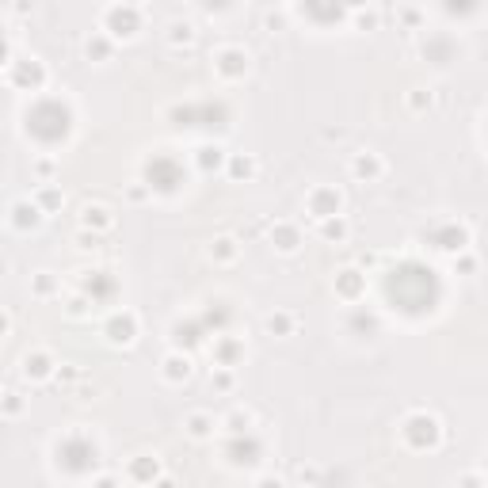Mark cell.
<instances>
[{"label": "cell", "mask_w": 488, "mask_h": 488, "mask_svg": "<svg viewBox=\"0 0 488 488\" xmlns=\"http://www.w3.org/2000/svg\"><path fill=\"white\" fill-rule=\"evenodd\" d=\"M134 336H137V317L134 313H115V317L107 320V339L111 344H130Z\"/></svg>", "instance_id": "ba28073f"}, {"label": "cell", "mask_w": 488, "mask_h": 488, "mask_svg": "<svg viewBox=\"0 0 488 488\" xmlns=\"http://www.w3.org/2000/svg\"><path fill=\"white\" fill-rule=\"evenodd\" d=\"M107 42H103V39H88V57H107Z\"/></svg>", "instance_id": "603a6c76"}, {"label": "cell", "mask_w": 488, "mask_h": 488, "mask_svg": "<svg viewBox=\"0 0 488 488\" xmlns=\"http://www.w3.org/2000/svg\"><path fill=\"white\" fill-rule=\"evenodd\" d=\"M42 203H46V206H57V203H61L57 191H46V195H42Z\"/></svg>", "instance_id": "f546056e"}, {"label": "cell", "mask_w": 488, "mask_h": 488, "mask_svg": "<svg viewBox=\"0 0 488 488\" xmlns=\"http://www.w3.org/2000/svg\"><path fill=\"white\" fill-rule=\"evenodd\" d=\"M359 271H344L339 275V290H344V298H355V294H359Z\"/></svg>", "instance_id": "e0dca14e"}, {"label": "cell", "mask_w": 488, "mask_h": 488, "mask_svg": "<svg viewBox=\"0 0 488 488\" xmlns=\"http://www.w3.org/2000/svg\"><path fill=\"white\" fill-rule=\"evenodd\" d=\"M355 172H359V176H378V172H381V164L374 161L370 153H366V156H359V161H355Z\"/></svg>", "instance_id": "d6986e66"}, {"label": "cell", "mask_w": 488, "mask_h": 488, "mask_svg": "<svg viewBox=\"0 0 488 488\" xmlns=\"http://www.w3.org/2000/svg\"><path fill=\"white\" fill-rule=\"evenodd\" d=\"M12 214H15V225H20V229H27V225L34 229V225L42 222V214H39V206H34V203H15Z\"/></svg>", "instance_id": "8fae6325"}, {"label": "cell", "mask_w": 488, "mask_h": 488, "mask_svg": "<svg viewBox=\"0 0 488 488\" xmlns=\"http://www.w3.org/2000/svg\"><path fill=\"white\" fill-rule=\"evenodd\" d=\"M259 488H283V481H278V477H264V481H259Z\"/></svg>", "instance_id": "f1b7e54d"}, {"label": "cell", "mask_w": 488, "mask_h": 488, "mask_svg": "<svg viewBox=\"0 0 488 488\" xmlns=\"http://www.w3.org/2000/svg\"><path fill=\"white\" fill-rule=\"evenodd\" d=\"M23 130H27L39 145H57V142H65L69 130H73V111H69L61 100H39L27 111Z\"/></svg>", "instance_id": "7a4b0ae2"}, {"label": "cell", "mask_w": 488, "mask_h": 488, "mask_svg": "<svg viewBox=\"0 0 488 488\" xmlns=\"http://www.w3.org/2000/svg\"><path fill=\"white\" fill-rule=\"evenodd\" d=\"M84 290L92 294V301H107L111 294H115V278H111L107 271H92V278L84 283Z\"/></svg>", "instance_id": "30bf717a"}, {"label": "cell", "mask_w": 488, "mask_h": 488, "mask_svg": "<svg viewBox=\"0 0 488 488\" xmlns=\"http://www.w3.org/2000/svg\"><path fill=\"white\" fill-rule=\"evenodd\" d=\"M271 240H275L283 252H294V248H298V229H290V225H278V229H271Z\"/></svg>", "instance_id": "4fadbf2b"}, {"label": "cell", "mask_w": 488, "mask_h": 488, "mask_svg": "<svg viewBox=\"0 0 488 488\" xmlns=\"http://www.w3.org/2000/svg\"><path fill=\"white\" fill-rule=\"evenodd\" d=\"M103 23H107V31L115 34V39H130V34L142 27V12L130 8V4H115V8H107Z\"/></svg>", "instance_id": "5b68a950"}, {"label": "cell", "mask_w": 488, "mask_h": 488, "mask_svg": "<svg viewBox=\"0 0 488 488\" xmlns=\"http://www.w3.org/2000/svg\"><path fill=\"white\" fill-rule=\"evenodd\" d=\"M233 355H237V344H222V366H229Z\"/></svg>", "instance_id": "4316f807"}, {"label": "cell", "mask_w": 488, "mask_h": 488, "mask_svg": "<svg viewBox=\"0 0 488 488\" xmlns=\"http://www.w3.org/2000/svg\"><path fill=\"white\" fill-rule=\"evenodd\" d=\"M309 214H313V217H320V222L336 217V214H339V191H332V187H317V191L309 195Z\"/></svg>", "instance_id": "52a82bcc"}, {"label": "cell", "mask_w": 488, "mask_h": 488, "mask_svg": "<svg viewBox=\"0 0 488 488\" xmlns=\"http://www.w3.org/2000/svg\"><path fill=\"white\" fill-rule=\"evenodd\" d=\"M130 473H134L137 481H153V477H156V458H149V454L134 458V466H130Z\"/></svg>", "instance_id": "5bb4252c"}, {"label": "cell", "mask_w": 488, "mask_h": 488, "mask_svg": "<svg viewBox=\"0 0 488 488\" xmlns=\"http://www.w3.org/2000/svg\"><path fill=\"white\" fill-rule=\"evenodd\" d=\"M217 69H222L225 76H244V73H248V54L237 50V46L222 50V54H217Z\"/></svg>", "instance_id": "9c48e42d"}, {"label": "cell", "mask_w": 488, "mask_h": 488, "mask_svg": "<svg viewBox=\"0 0 488 488\" xmlns=\"http://www.w3.org/2000/svg\"><path fill=\"white\" fill-rule=\"evenodd\" d=\"M57 466L65 473H88V469L100 466V447L84 435H65L57 442Z\"/></svg>", "instance_id": "3957f363"}, {"label": "cell", "mask_w": 488, "mask_h": 488, "mask_svg": "<svg viewBox=\"0 0 488 488\" xmlns=\"http://www.w3.org/2000/svg\"><path fill=\"white\" fill-rule=\"evenodd\" d=\"M225 454H229L233 466H256L259 454H264V447H259V439L252 431H244V439L237 435V439L229 442V450H225Z\"/></svg>", "instance_id": "8992f818"}, {"label": "cell", "mask_w": 488, "mask_h": 488, "mask_svg": "<svg viewBox=\"0 0 488 488\" xmlns=\"http://www.w3.org/2000/svg\"><path fill=\"white\" fill-rule=\"evenodd\" d=\"M386 298L393 301V309H405V313L435 309V301H439L435 271L431 267H420V264L397 267V271H389V278H386Z\"/></svg>", "instance_id": "6da1fadb"}, {"label": "cell", "mask_w": 488, "mask_h": 488, "mask_svg": "<svg viewBox=\"0 0 488 488\" xmlns=\"http://www.w3.org/2000/svg\"><path fill=\"white\" fill-rule=\"evenodd\" d=\"M84 225H111V214L103 206H88L84 210Z\"/></svg>", "instance_id": "ffe728a7"}, {"label": "cell", "mask_w": 488, "mask_h": 488, "mask_svg": "<svg viewBox=\"0 0 488 488\" xmlns=\"http://www.w3.org/2000/svg\"><path fill=\"white\" fill-rule=\"evenodd\" d=\"M217 256L229 259V256H233V240H217Z\"/></svg>", "instance_id": "83f0119b"}, {"label": "cell", "mask_w": 488, "mask_h": 488, "mask_svg": "<svg viewBox=\"0 0 488 488\" xmlns=\"http://www.w3.org/2000/svg\"><path fill=\"white\" fill-rule=\"evenodd\" d=\"M95 488H115V477H103V481L95 484Z\"/></svg>", "instance_id": "4dcf8cb0"}, {"label": "cell", "mask_w": 488, "mask_h": 488, "mask_svg": "<svg viewBox=\"0 0 488 488\" xmlns=\"http://www.w3.org/2000/svg\"><path fill=\"white\" fill-rule=\"evenodd\" d=\"M233 176H252V161H233Z\"/></svg>", "instance_id": "484cf974"}, {"label": "cell", "mask_w": 488, "mask_h": 488, "mask_svg": "<svg viewBox=\"0 0 488 488\" xmlns=\"http://www.w3.org/2000/svg\"><path fill=\"white\" fill-rule=\"evenodd\" d=\"M344 233H347V225L339 222V217H336V222H332V217L325 222V237H344Z\"/></svg>", "instance_id": "cb8c5ba5"}, {"label": "cell", "mask_w": 488, "mask_h": 488, "mask_svg": "<svg viewBox=\"0 0 488 488\" xmlns=\"http://www.w3.org/2000/svg\"><path fill=\"white\" fill-rule=\"evenodd\" d=\"M4 328H8V320H4V313H0V336H4Z\"/></svg>", "instance_id": "d6a6232c"}, {"label": "cell", "mask_w": 488, "mask_h": 488, "mask_svg": "<svg viewBox=\"0 0 488 488\" xmlns=\"http://www.w3.org/2000/svg\"><path fill=\"white\" fill-rule=\"evenodd\" d=\"M4 54H8V42H4V34H0V61H4Z\"/></svg>", "instance_id": "1f68e13d"}, {"label": "cell", "mask_w": 488, "mask_h": 488, "mask_svg": "<svg viewBox=\"0 0 488 488\" xmlns=\"http://www.w3.org/2000/svg\"><path fill=\"white\" fill-rule=\"evenodd\" d=\"M145 183H149V191H164V195H172V191H179L187 176H183L179 161H172V156H153L149 164H145Z\"/></svg>", "instance_id": "277c9868"}, {"label": "cell", "mask_w": 488, "mask_h": 488, "mask_svg": "<svg viewBox=\"0 0 488 488\" xmlns=\"http://www.w3.org/2000/svg\"><path fill=\"white\" fill-rule=\"evenodd\" d=\"M23 374H27V378H46V374H50V359H46V355H34V359L27 355V359H23Z\"/></svg>", "instance_id": "2e32d148"}, {"label": "cell", "mask_w": 488, "mask_h": 488, "mask_svg": "<svg viewBox=\"0 0 488 488\" xmlns=\"http://www.w3.org/2000/svg\"><path fill=\"white\" fill-rule=\"evenodd\" d=\"M187 374H191L187 355H172V359L164 362V378H172V381H176V378H187Z\"/></svg>", "instance_id": "9a60e30c"}, {"label": "cell", "mask_w": 488, "mask_h": 488, "mask_svg": "<svg viewBox=\"0 0 488 488\" xmlns=\"http://www.w3.org/2000/svg\"><path fill=\"white\" fill-rule=\"evenodd\" d=\"M198 153H203V168H210V164L217 168V164H222V149H217V145H214V149L206 145V149H198Z\"/></svg>", "instance_id": "44dd1931"}, {"label": "cell", "mask_w": 488, "mask_h": 488, "mask_svg": "<svg viewBox=\"0 0 488 488\" xmlns=\"http://www.w3.org/2000/svg\"><path fill=\"white\" fill-rule=\"evenodd\" d=\"M156 488H176V484H172V481H161V484H156Z\"/></svg>", "instance_id": "836d02e7"}, {"label": "cell", "mask_w": 488, "mask_h": 488, "mask_svg": "<svg viewBox=\"0 0 488 488\" xmlns=\"http://www.w3.org/2000/svg\"><path fill=\"white\" fill-rule=\"evenodd\" d=\"M267 328H271V332H290V317H286V313H278V317L267 320Z\"/></svg>", "instance_id": "7402d4cb"}, {"label": "cell", "mask_w": 488, "mask_h": 488, "mask_svg": "<svg viewBox=\"0 0 488 488\" xmlns=\"http://www.w3.org/2000/svg\"><path fill=\"white\" fill-rule=\"evenodd\" d=\"M15 81H31V88H39L42 84V65L39 61H20V65H15Z\"/></svg>", "instance_id": "7c38bea8"}, {"label": "cell", "mask_w": 488, "mask_h": 488, "mask_svg": "<svg viewBox=\"0 0 488 488\" xmlns=\"http://www.w3.org/2000/svg\"><path fill=\"white\" fill-rule=\"evenodd\" d=\"M191 42V27H187V23H176V27H172V42Z\"/></svg>", "instance_id": "d4e9b609"}, {"label": "cell", "mask_w": 488, "mask_h": 488, "mask_svg": "<svg viewBox=\"0 0 488 488\" xmlns=\"http://www.w3.org/2000/svg\"><path fill=\"white\" fill-rule=\"evenodd\" d=\"M187 427H191V435H195V439H206V435H210V416H191Z\"/></svg>", "instance_id": "ac0fdd59"}]
</instances>
